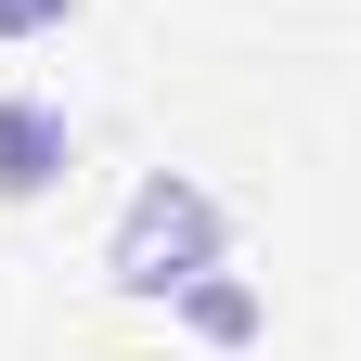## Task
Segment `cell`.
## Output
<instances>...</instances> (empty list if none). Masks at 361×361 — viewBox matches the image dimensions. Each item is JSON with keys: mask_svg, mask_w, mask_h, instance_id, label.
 Here are the masks:
<instances>
[{"mask_svg": "<svg viewBox=\"0 0 361 361\" xmlns=\"http://www.w3.org/2000/svg\"><path fill=\"white\" fill-rule=\"evenodd\" d=\"M219 258H233V207H219L194 168L129 180V207H116V233H104V284H116V297L168 310V297L194 284V271H219Z\"/></svg>", "mask_w": 361, "mask_h": 361, "instance_id": "cell-1", "label": "cell"}, {"mask_svg": "<svg viewBox=\"0 0 361 361\" xmlns=\"http://www.w3.org/2000/svg\"><path fill=\"white\" fill-rule=\"evenodd\" d=\"M65 168H78V116L52 90H0V207L65 194Z\"/></svg>", "mask_w": 361, "mask_h": 361, "instance_id": "cell-2", "label": "cell"}, {"mask_svg": "<svg viewBox=\"0 0 361 361\" xmlns=\"http://www.w3.org/2000/svg\"><path fill=\"white\" fill-rule=\"evenodd\" d=\"M168 323H180V336H194V348H258V336H271V297L245 284V271H233V258H219V271H194V284H180V297H168Z\"/></svg>", "mask_w": 361, "mask_h": 361, "instance_id": "cell-3", "label": "cell"}, {"mask_svg": "<svg viewBox=\"0 0 361 361\" xmlns=\"http://www.w3.org/2000/svg\"><path fill=\"white\" fill-rule=\"evenodd\" d=\"M65 26H78V0H0V52H39Z\"/></svg>", "mask_w": 361, "mask_h": 361, "instance_id": "cell-4", "label": "cell"}]
</instances>
